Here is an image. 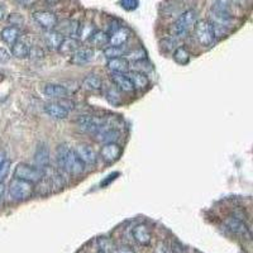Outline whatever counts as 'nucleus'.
<instances>
[{
	"label": "nucleus",
	"instance_id": "f704fd0d",
	"mask_svg": "<svg viewBox=\"0 0 253 253\" xmlns=\"http://www.w3.org/2000/svg\"><path fill=\"white\" fill-rule=\"evenodd\" d=\"M161 45H162V47L165 50H174V49H176V45H177V42H176V38L174 36L172 37H170V38H165L162 41V42H161Z\"/></svg>",
	"mask_w": 253,
	"mask_h": 253
},
{
	"label": "nucleus",
	"instance_id": "37998d69",
	"mask_svg": "<svg viewBox=\"0 0 253 253\" xmlns=\"http://www.w3.org/2000/svg\"><path fill=\"white\" fill-rule=\"evenodd\" d=\"M4 193H5V185L1 182V184H0V200H1V198L4 196Z\"/></svg>",
	"mask_w": 253,
	"mask_h": 253
},
{
	"label": "nucleus",
	"instance_id": "39448f33",
	"mask_svg": "<svg viewBox=\"0 0 253 253\" xmlns=\"http://www.w3.org/2000/svg\"><path fill=\"white\" fill-rule=\"evenodd\" d=\"M43 177L42 170L37 169L36 166H30L28 163H18L14 170V178L28 181L32 184H37Z\"/></svg>",
	"mask_w": 253,
	"mask_h": 253
},
{
	"label": "nucleus",
	"instance_id": "ddd939ff",
	"mask_svg": "<svg viewBox=\"0 0 253 253\" xmlns=\"http://www.w3.org/2000/svg\"><path fill=\"white\" fill-rule=\"evenodd\" d=\"M130 38V30L126 27H119L112 34H109V46H126Z\"/></svg>",
	"mask_w": 253,
	"mask_h": 253
},
{
	"label": "nucleus",
	"instance_id": "f03ea898",
	"mask_svg": "<svg viewBox=\"0 0 253 253\" xmlns=\"http://www.w3.org/2000/svg\"><path fill=\"white\" fill-rule=\"evenodd\" d=\"M33 190L34 186L32 182L21 180V178H13L9 184L8 194H9V199L13 202H25L32 196Z\"/></svg>",
	"mask_w": 253,
	"mask_h": 253
},
{
	"label": "nucleus",
	"instance_id": "c85d7f7f",
	"mask_svg": "<svg viewBox=\"0 0 253 253\" xmlns=\"http://www.w3.org/2000/svg\"><path fill=\"white\" fill-rule=\"evenodd\" d=\"M105 98L112 105H119L122 102L119 89H117L115 86H109V88L105 89Z\"/></svg>",
	"mask_w": 253,
	"mask_h": 253
},
{
	"label": "nucleus",
	"instance_id": "a19ab883",
	"mask_svg": "<svg viewBox=\"0 0 253 253\" xmlns=\"http://www.w3.org/2000/svg\"><path fill=\"white\" fill-rule=\"evenodd\" d=\"M17 1L23 6H30L36 3V0H17Z\"/></svg>",
	"mask_w": 253,
	"mask_h": 253
},
{
	"label": "nucleus",
	"instance_id": "2eb2a0df",
	"mask_svg": "<svg viewBox=\"0 0 253 253\" xmlns=\"http://www.w3.org/2000/svg\"><path fill=\"white\" fill-rule=\"evenodd\" d=\"M94 57V51L91 49H80L76 50L73 54H71V63L74 65H78V66H81V65H85V63H89Z\"/></svg>",
	"mask_w": 253,
	"mask_h": 253
},
{
	"label": "nucleus",
	"instance_id": "c03bdc74",
	"mask_svg": "<svg viewBox=\"0 0 253 253\" xmlns=\"http://www.w3.org/2000/svg\"><path fill=\"white\" fill-rule=\"evenodd\" d=\"M4 15H5V12H4L3 6H0V21L4 18Z\"/></svg>",
	"mask_w": 253,
	"mask_h": 253
},
{
	"label": "nucleus",
	"instance_id": "9b49d317",
	"mask_svg": "<svg viewBox=\"0 0 253 253\" xmlns=\"http://www.w3.org/2000/svg\"><path fill=\"white\" fill-rule=\"evenodd\" d=\"M133 238L139 246H143V247H147L151 244L152 241V234L150 232L148 227H146L145 224H138L133 228Z\"/></svg>",
	"mask_w": 253,
	"mask_h": 253
},
{
	"label": "nucleus",
	"instance_id": "58836bf2",
	"mask_svg": "<svg viewBox=\"0 0 253 253\" xmlns=\"http://www.w3.org/2000/svg\"><path fill=\"white\" fill-rule=\"evenodd\" d=\"M119 175V174H118V172H114V174H113V175H109V176H106V177L108 178H105V180L102 181L101 184V186H106V185H109V182H110V181H114L115 180V177H117V176Z\"/></svg>",
	"mask_w": 253,
	"mask_h": 253
},
{
	"label": "nucleus",
	"instance_id": "a878e982",
	"mask_svg": "<svg viewBox=\"0 0 253 253\" xmlns=\"http://www.w3.org/2000/svg\"><path fill=\"white\" fill-rule=\"evenodd\" d=\"M89 42L95 47H104V46L109 45V36L102 30H95L89 39Z\"/></svg>",
	"mask_w": 253,
	"mask_h": 253
},
{
	"label": "nucleus",
	"instance_id": "f8f14e48",
	"mask_svg": "<svg viewBox=\"0 0 253 253\" xmlns=\"http://www.w3.org/2000/svg\"><path fill=\"white\" fill-rule=\"evenodd\" d=\"M76 153L78 154V157L81 158L82 162L85 165H90V166H95L98 162V154L97 152L94 151V148L90 147L89 145H78L76 147Z\"/></svg>",
	"mask_w": 253,
	"mask_h": 253
},
{
	"label": "nucleus",
	"instance_id": "ea45409f",
	"mask_svg": "<svg viewBox=\"0 0 253 253\" xmlns=\"http://www.w3.org/2000/svg\"><path fill=\"white\" fill-rule=\"evenodd\" d=\"M115 253H134V251L130 250L129 247H119L115 248Z\"/></svg>",
	"mask_w": 253,
	"mask_h": 253
},
{
	"label": "nucleus",
	"instance_id": "c756f323",
	"mask_svg": "<svg viewBox=\"0 0 253 253\" xmlns=\"http://www.w3.org/2000/svg\"><path fill=\"white\" fill-rule=\"evenodd\" d=\"M172 57H174L175 62H177L178 65H186L190 61V52L185 47H177L174 51Z\"/></svg>",
	"mask_w": 253,
	"mask_h": 253
},
{
	"label": "nucleus",
	"instance_id": "4be33fe9",
	"mask_svg": "<svg viewBox=\"0 0 253 253\" xmlns=\"http://www.w3.org/2000/svg\"><path fill=\"white\" fill-rule=\"evenodd\" d=\"M128 77H129V80L132 81L134 89L142 90V89H146L148 85H150V78H148V76L146 75V74L141 73V71H132V73L128 75Z\"/></svg>",
	"mask_w": 253,
	"mask_h": 253
},
{
	"label": "nucleus",
	"instance_id": "6e6552de",
	"mask_svg": "<svg viewBox=\"0 0 253 253\" xmlns=\"http://www.w3.org/2000/svg\"><path fill=\"white\" fill-rule=\"evenodd\" d=\"M33 19L46 30L54 29L58 25V19L56 14L49 12V10H39V12L33 13Z\"/></svg>",
	"mask_w": 253,
	"mask_h": 253
},
{
	"label": "nucleus",
	"instance_id": "20e7f679",
	"mask_svg": "<svg viewBox=\"0 0 253 253\" xmlns=\"http://www.w3.org/2000/svg\"><path fill=\"white\" fill-rule=\"evenodd\" d=\"M196 22L195 9H187L177 18V21L172 25V33L174 37H184L186 36L191 28L194 27Z\"/></svg>",
	"mask_w": 253,
	"mask_h": 253
},
{
	"label": "nucleus",
	"instance_id": "f3484780",
	"mask_svg": "<svg viewBox=\"0 0 253 253\" xmlns=\"http://www.w3.org/2000/svg\"><path fill=\"white\" fill-rule=\"evenodd\" d=\"M63 38H65V36H63L62 33H60L58 30H46L45 42L46 45H47V47H49L50 50H52V51L58 50V47H60L61 43H62Z\"/></svg>",
	"mask_w": 253,
	"mask_h": 253
},
{
	"label": "nucleus",
	"instance_id": "1a4fd4ad",
	"mask_svg": "<svg viewBox=\"0 0 253 253\" xmlns=\"http://www.w3.org/2000/svg\"><path fill=\"white\" fill-rule=\"evenodd\" d=\"M34 163L36 167L42 171L51 167V156H50V150L47 145L45 143H39L34 152Z\"/></svg>",
	"mask_w": 253,
	"mask_h": 253
},
{
	"label": "nucleus",
	"instance_id": "e433bc0d",
	"mask_svg": "<svg viewBox=\"0 0 253 253\" xmlns=\"http://www.w3.org/2000/svg\"><path fill=\"white\" fill-rule=\"evenodd\" d=\"M169 246L165 243V242H160V243H157V246L154 247L153 253H169Z\"/></svg>",
	"mask_w": 253,
	"mask_h": 253
},
{
	"label": "nucleus",
	"instance_id": "5701e85b",
	"mask_svg": "<svg viewBox=\"0 0 253 253\" xmlns=\"http://www.w3.org/2000/svg\"><path fill=\"white\" fill-rule=\"evenodd\" d=\"M19 34H21L19 28L10 25V27H5L3 30H1L0 37H1V39H3L6 45L13 46L19 39Z\"/></svg>",
	"mask_w": 253,
	"mask_h": 253
},
{
	"label": "nucleus",
	"instance_id": "cd10ccee",
	"mask_svg": "<svg viewBox=\"0 0 253 253\" xmlns=\"http://www.w3.org/2000/svg\"><path fill=\"white\" fill-rule=\"evenodd\" d=\"M126 46H108V47L104 50V56H105L108 60H110V58L123 57V56H126Z\"/></svg>",
	"mask_w": 253,
	"mask_h": 253
},
{
	"label": "nucleus",
	"instance_id": "aec40b11",
	"mask_svg": "<svg viewBox=\"0 0 253 253\" xmlns=\"http://www.w3.org/2000/svg\"><path fill=\"white\" fill-rule=\"evenodd\" d=\"M106 66H108V69L110 70L112 73L126 74V71L129 70V61L126 60V57L110 58V60H108Z\"/></svg>",
	"mask_w": 253,
	"mask_h": 253
},
{
	"label": "nucleus",
	"instance_id": "c9c22d12",
	"mask_svg": "<svg viewBox=\"0 0 253 253\" xmlns=\"http://www.w3.org/2000/svg\"><path fill=\"white\" fill-rule=\"evenodd\" d=\"M10 169V161L6 160L3 165L0 166V184L5 180V177L8 176V172H9Z\"/></svg>",
	"mask_w": 253,
	"mask_h": 253
},
{
	"label": "nucleus",
	"instance_id": "4c0bfd02",
	"mask_svg": "<svg viewBox=\"0 0 253 253\" xmlns=\"http://www.w3.org/2000/svg\"><path fill=\"white\" fill-rule=\"evenodd\" d=\"M10 60V53L5 49L0 47V63H6Z\"/></svg>",
	"mask_w": 253,
	"mask_h": 253
},
{
	"label": "nucleus",
	"instance_id": "72a5a7b5",
	"mask_svg": "<svg viewBox=\"0 0 253 253\" xmlns=\"http://www.w3.org/2000/svg\"><path fill=\"white\" fill-rule=\"evenodd\" d=\"M8 21H9L10 25H13V27H17L19 28L21 27L23 23H25V19H23V17H22L21 14H10L9 17H8Z\"/></svg>",
	"mask_w": 253,
	"mask_h": 253
},
{
	"label": "nucleus",
	"instance_id": "0eeeda50",
	"mask_svg": "<svg viewBox=\"0 0 253 253\" xmlns=\"http://www.w3.org/2000/svg\"><path fill=\"white\" fill-rule=\"evenodd\" d=\"M94 137H95V141L102 143V145H105V143H117L118 139L121 138V132L115 126H109L105 121V124L94 134Z\"/></svg>",
	"mask_w": 253,
	"mask_h": 253
},
{
	"label": "nucleus",
	"instance_id": "9d476101",
	"mask_svg": "<svg viewBox=\"0 0 253 253\" xmlns=\"http://www.w3.org/2000/svg\"><path fill=\"white\" fill-rule=\"evenodd\" d=\"M122 154V147L118 143H105L101 146L100 156L106 163H114L119 160Z\"/></svg>",
	"mask_w": 253,
	"mask_h": 253
},
{
	"label": "nucleus",
	"instance_id": "a211bd4d",
	"mask_svg": "<svg viewBox=\"0 0 253 253\" xmlns=\"http://www.w3.org/2000/svg\"><path fill=\"white\" fill-rule=\"evenodd\" d=\"M43 93L47 98L50 99H62V98H66L69 91L65 86L58 84H49L46 85L45 89H43Z\"/></svg>",
	"mask_w": 253,
	"mask_h": 253
},
{
	"label": "nucleus",
	"instance_id": "2f4dec72",
	"mask_svg": "<svg viewBox=\"0 0 253 253\" xmlns=\"http://www.w3.org/2000/svg\"><path fill=\"white\" fill-rule=\"evenodd\" d=\"M98 243H99L100 251H101V252H104V253H109V252H112V251L115 250L114 243H113V242L110 241L109 238H99Z\"/></svg>",
	"mask_w": 253,
	"mask_h": 253
},
{
	"label": "nucleus",
	"instance_id": "7ed1b4c3",
	"mask_svg": "<svg viewBox=\"0 0 253 253\" xmlns=\"http://www.w3.org/2000/svg\"><path fill=\"white\" fill-rule=\"evenodd\" d=\"M194 36H195L196 41L204 47H210L215 43V33L214 28L209 21H202L195 22L194 25Z\"/></svg>",
	"mask_w": 253,
	"mask_h": 253
},
{
	"label": "nucleus",
	"instance_id": "f257e3e1",
	"mask_svg": "<svg viewBox=\"0 0 253 253\" xmlns=\"http://www.w3.org/2000/svg\"><path fill=\"white\" fill-rule=\"evenodd\" d=\"M56 158H57L58 167L70 175L80 176L84 174L85 169H86V165L82 162L75 150H71L66 145L58 146Z\"/></svg>",
	"mask_w": 253,
	"mask_h": 253
},
{
	"label": "nucleus",
	"instance_id": "79ce46f5",
	"mask_svg": "<svg viewBox=\"0 0 253 253\" xmlns=\"http://www.w3.org/2000/svg\"><path fill=\"white\" fill-rule=\"evenodd\" d=\"M6 161V152L5 151H0V166L3 165Z\"/></svg>",
	"mask_w": 253,
	"mask_h": 253
},
{
	"label": "nucleus",
	"instance_id": "4468645a",
	"mask_svg": "<svg viewBox=\"0 0 253 253\" xmlns=\"http://www.w3.org/2000/svg\"><path fill=\"white\" fill-rule=\"evenodd\" d=\"M110 78H112V81L114 82V85L117 86V89L124 91V93L129 94L136 90L134 86H133L132 81H130L129 77H128V75H126V74L113 73L112 75H110Z\"/></svg>",
	"mask_w": 253,
	"mask_h": 253
},
{
	"label": "nucleus",
	"instance_id": "bb28decb",
	"mask_svg": "<svg viewBox=\"0 0 253 253\" xmlns=\"http://www.w3.org/2000/svg\"><path fill=\"white\" fill-rule=\"evenodd\" d=\"M95 27H94L93 23H89V22H84L77 27V36L80 37L81 41H89L90 37L93 36V33L95 32Z\"/></svg>",
	"mask_w": 253,
	"mask_h": 253
},
{
	"label": "nucleus",
	"instance_id": "393cba45",
	"mask_svg": "<svg viewBox=\"0 0 253 253\" xmlns=\"http://www.w3.org/2000/svg\"><path fill=\"white\" fill-rule=\"evenodd\" d=\"M29 50L30 47L23 41H17L14 45L12 46V54L17 58H27L29 56Z\"/></svg>",
	"mask_w": 253,
	"mask_h": 253
},
{
	"label": "nucleus",
	"instance_id": "473e14b6",
	"mask_svg": "<svg viewBox=\"0 0 253 253\" xmlns=\"http://www.w3.org/2000/svg\"><path fill=\"white\" fill-rule=\"evenodd\" d=\"M121 6L126 12H132V10H136L139 5V0H121L119 1Z\"/></svg>",
	"mask_w": 253,
	"mask_h": 253
},
{
	"label": "nucleus",
	"instance_id": "b1692460",
	"mask_svg": "<svg viewBox=\"0 0 253 253\" xmlns=\"http://www.w3.org/2000/svg\"><path fill=\"white\" fill-rule=\"evenodd\" d=\"M82 86H84L85 90L94 91V93H95V91L101 90L102 81H101V78H100L98 75L90 74V75H88L84 80H82Z\"/></svg>",
	"mask_w": 253,
	"mask_h": 253
},
{
	"label": "nucleus",
	"instance_id": "a18cd8bd",
	"mask_svg": "<svg viewBox=\"0 0 253 253\" xmlns=\"http://www.w3.org/2000/svg\"><path fill=\"white\" fill-rule=\"evenodd\" d=\"M46 1H47L49 4H56V3H58L60 0H46Z\"/></svg>",
	"mask_w": 253,
	"mask_h": 253
},
{
	"label": "nucleus",
	"instance_id": "412c9836",
	"mask_svg": "<svg viewBox=\"0 0 253 253\" xmlns=\"http://www.w3.org/2000/svg\"><path fill=\"white\" fill-rule=\"evenodd\" d=\"M78 45H80V42H78L77 39L74 38V37H65L57 51L60 53L65 54V56H71L76 50L80 49Z\"/></svg>",
	"mask_w": 253,
	"mask_h": 253
},
{
	"label": "nucleus",
	"instance_id": "dca6fc26",
	"mask_svg": "<svg viewBox=\"0 0 253 253\" xmlns=\"http://www.w3.org/2000/svg\"><path fill=\"white\" fill-rule=\"evenodd\" d=\"M45 112L53 119H65L69 115V110L63 108L58 101H51L46 104Z\"/></svg>",
	"mask_w": 253,
	"mask_h": 253
},
{
	"label": "nucleus",
	"instance_id": "7c9ffc66",
	"mask_svg": "<svg viewBox=\"0 0 253 253\" xmlns=\"http://www.w3.org/2000/svg\"><path fill=\"white\" fill-rule=\"evenodd\" d=\"M126 56H128L126 60H132V61H142L145 60L147 53L143 49H137V50H133L130 51L129 53H126Z\"/></svg>",
	"mask_w": 253,
	"mask_h": 253
},
{
	"label": "nucleus",
	"instance_id": "423d86ee",
	"mask_svg": "<svg viewBox=\"0 0 253 253\" xmlns=\"http://www.w3.org/2000/svg\"><path fill=\"white\" fill-rule=\"evenodd\" d=\"M105 124V119L101 118L91 117V115H82L76 121V126L81 132L89 133V134H95L98 130Z\"/></svg>",
	"mask_w": 253,
	"mask_h": 253
},
{
	"label": "nucleus",
	"instance_id": "6ab92c4d",
	"mask_svg": "<svg viewBox=\"0 0 253 253\" xmlns=\"http://www.w3.org/2000/svg\"><path fill=\"white\" fill-rule=\"evenodd\" d=\"M226 226L227 228H229L233 233L239 235H250V232H248L247 226L242 222L239 218L230 217L226 219Z\"/></svg>",
	"mask_w": 253,
	"mask_h": 253
}]
</instances>
